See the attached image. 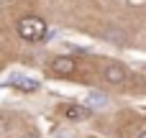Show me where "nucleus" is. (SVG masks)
Here are the masks:
<instances>
[{
    "label": "nucleus",
    "mask_w": 146,
    "mask_h": 138,
    "mask_svg": "<svg viewBox=\"0 0 146 138\" xmlns=\"http://www.w3.org/2000/svg\"><path fill=\"white\" fill-rule=\"evenodd\" d=\"M15 31L23 41L28 44H36V41H44L49 36V28H46V20L38 18V15H26L15 23Z\"/></svg>",
    "instance_id": "obj_1"
},
{
    "label": "nucleus",
    "mask_w": 146,
    "mask_h": 138,
    "mask_svg": "<svg viewBox=\"0 0 146 138\" xmlns=\"http://www.w3.org/2000/svg\"><path fill=\"white\" fill-rule=\"evenodd\" d=\"M59 115L67 118V120H87L92 115V108L87 105H74V102H64L59 105Z\"/></svg>",
    "instance_id": "obj_2"
},
{
    "label": "nucleus",
    "mask_w": 146,
    "mask_h": 138,
    "mask_svg": "<svg viewBox=\"0 0 146 138\" xmlns=\"http://www.w3.org/2000/svg\"><path fill=\"white\" fill-rule=\"evenodd\" d=\"M103 77H105V82H110V85H123V82L128 79V72H126L123 64H108V67L103 69Z\"/></svg>",
    "instance_id": "obj_3"
},
{
    "label": "nucleus",
    "mask_w": 146,
    "mask_h": 138,
    "mask_svg": "<svg viewBox=\"0 0 146 138\" xmlns=\"http://www.w3.org/2000/svg\"><path fill=\"white\" fill-rule=\"evenodd\" d=\"M49 69H51L54 74H72V72L77 69V61L69 59V56H54V59L49 61Z\"/></svg>",
    "instance_id": "obj_4"
},
{
    "label": "nucleus",
    "mask_w": 146,
    "mask_h": 138,
    "mask_svg": "<svg viewBox=\"0 0 146 138\" xmlns=\"http://www.w3.org/2000/svg\"><path fill=\"white\" fill-rule=\"evenodd\" d=\"M8 85L15 87V90H21V92H36L38 90V82L31 79V77H23V74H10L8 77Z\"/></svg>",
    "instance_id": "obj_5"
},
{
    "label": "nucleus",
    "mask_w": 146,
    "mask_h": 138,
    "mask_svg": "<svg viewBox=\"0 0 146 138\" xmlns=\"http://www.w3.org/2000/svg\"><path fill=\"white\" fill-rule=\"evenodd\" d=\"M105 102H108V97L103 92H90L87 95V108H103Z\"/></svg>",
    "instance_id": "obj_6"
},
{
    "label": "nucleus",
    "mask_w": 146,
    "mask_h": 138,
    "mask_svg": "<svg viewBox=\"0 0 146 138\" xmlns=\"http://www.w3.org/2000/svg\"><path fill=\"white\" fill-rule=\"evenodd\" d=\"M136 138H146V128H141V131L136 133Z\"/></svg>",
    "instance_id": "obj_7"
},
{
    "label": "nucleus",
    "mask_w": 146,
    "mask_h": 138,
    "mask_svg": "<svg viewBox=\"0 0 146 138\" xmlns=\"http://www.w3.org/2000/svg\"><path fill=\"white\" fill-rule=\"evenodd\" d=\"M23 138H41V136H33V133H31V136H23Z\"/></svg>",
    "instance_id": "obj_8"
}]
</instances>
